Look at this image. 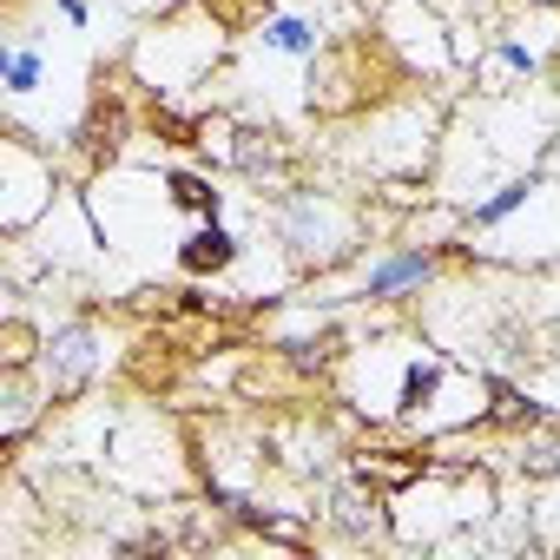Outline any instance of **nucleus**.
<instances>
[{
	"label": "nucleus",
	"mask_w": 560,
	"mask_h": 560,
	"mask_svg": "<svg viewBox=\"0 0 560 560\" xmlns=\"http://www.w3.org/2000/svg\"><path fill=\"white\" fill-rule=\"evenodd\" d=\"M264 224H270L277 250H284V264L298 277H330L363 250V211L350 198H337V191H317V185L270 191Z\"/></svg>",
	"instance_id": "nucleus-1"
},
{
	"label": "nucleus",
	"mask_w": 560,
	"mask_h": 560,
	"mask_svg": "<svg viewBox=\"0 0 560 560\" xmlns=\"http://www.w3.org/2000/svg\"><path fill=\"white\" fill-rule=\"evenodd\" d=\"M34 370H40V383H47L54 409H60V402H80V396L100 383V370H106V330H100V317H86V311H80V317L54 324V330L40 337Z\"/></svg>",
	"instance_id": "nucleus-2"
},
{
	"label": "nucleus",
	"mask_w": 560,
	"mask_h": 560,
	"mask_svg": "<svg viewBox=\"0 0 560 560\" xmlns=\"http://www.w3.org/2000/svg\"><path fill=\"white\" fill-rule=\"evenodd\" d=\"M389 501H396V494H383L370 475L343 468V475L324 481V508H317V521H324L337 540L370 547V540H389V534H396V508H389Z\"/></svg>",
	"instance_id": "nucleus-3"
},
{
	"label": "nucleus",
	"mask_w": 560,
	"mask_h": 560,
	"mask_svg": "<svg viewBox=\"0 0 560 560\" xmlns=\"http://www.w3.org/2000/svg\"><path fill=\"white\" fill-rule=\"evenodd\" d=\"M205 132L224 139V165H231L244 185H257V198L298 185V152L284 145V132H270V126H231V119H218V126L205 119L198 139H205Z\"/></svg>",
	"instance_id": "nucleus-4"
},
{
	"label": "nucleus",
	"mask_w": 560,
	"mask_h": 560,
	"mask_svg": "<svg viewBox=\"0 0 560 560\" xmlns=\"http://www.w3.org/2000/svg\"><path fill=\"white\" fill-rule=\"evenodd\" d=\"M435 277H442V244H389L357 277V298L363 304H402V298H422Z\"/></svg>",
	"instance_id": "nucleus-5"
},
{
	"label": "nucleus",
	"mask_w": 560,
	"mask_h": 560,
	"mask_svg": "<svg viewBox=\"0 0 560 560\" xmlns=\"http://www.w3.org/2000/svg\"><path fill=\"white\" fill-rule=\"evenodd\" d=\"M47 409H54V396H47L34 363H0V448L14 455L47 422Z\"/></svg>",
	"instance_id": "nucleus-6"
},
{
	"label": "nucleus",
	"mask_w": 560,
	"mask_h": 560,
	"mask_svg": "<svg viewBox=\"0 0 560 560\" xmlns=\"http://www.w3.org/2000/svg\"><path fill=\"white\" fill-rule=\"evenodd\" d=\"M475 383H481V396H488V402H481V429H488V435H514V429H534V422L553 416L547 402H534V396H527L514 376H501V370H481Z\"/></svg>",
	"instance_id": "nucleus-7"
},
{
	"label": "nucleus",
	"mask_w": 560,
	"mask_h": 560,
	"mask_svg": "<svg viewBox=\"0 0 560 560\" xmlns=\"http://www.w3.org/2000/svg\"><path fill=\"white\" fill-rule=\"evenodd\" d=\"M357 67H363V47H324V54L311 60V106H317V113H350V106L363 100Z\"/></svg>",
	"instance_id": "nucleus-8"
},
{
	"label": "nucleus",
	"mask_w": 560,
	"mask_h": 560,
	"mask_svg": "<svg viewBox=\"0 0 560 560\" xmlns=\"http://www.w3.org/2000/svg\"><path fill=\"white\" fill-rule=\"evenodd\" d=\"M237 257H244V237L224 231V218H198L185 231V244H178V270L185 277H224Z\"/></svg>",
	"instance_id": "nucleus-9"
},
{
	"label": "nucleus",
	"mask_w": 560,
	"mask_h": 560,
	"mask_svg": "<svg viewBox=\"0 0 560 560\" xmlns=\"http://www.w3.org/2000/svg\"><path fill=\"white\" fill-rule=\"evenodd\" d=\"M501 442H508L514 475H527V481H560V409H553L547 422H534V429L501 435Z\"/></svg>",
	"instance_id": "nucleus-10"
},
{
	"label": "nucleus",
	"mask_w": 560,
	"mask_h": 560,
	"mask_svg": "<svg viewBox=\"0 0 560 560\" xmlns=\"http://www.w3.org/2000/svg\"><path fill=\"white\" fill-rule=\"evenodd\" d=\"M257 40L270 54H291V60H317L330 47V34H324L317 14H270V21H257Z\"/></svg>",
	"instance_id": "nucleus-11"
},
{
	"label": "nucleus",
	"mask_w": 560,
	"mask_h": 560,
	"mask_svg": "<svg viewBox=\"0 0 560 560\" xmlns=\"http://www.w3.org/2000/svg\"><path fill=\"white\" fill-rule=\"evenodd\" d=\"M442 383H448V350H429V357H409L402 363V376H396V416H422L435 396H442Z\"/></svg>",
	"instance_id": "nucleus-12"
},
{
	"label": "nucleus",
	"mask_w": 560,
	"mask_h": 560,
	"mask_svg": "<svg viewBox=\"0 0 560 560\" xmlns=\"http://www.w3.org/2000/svg\"><path fill=\"white\" fill-rule=\"evenodd\" d=\"M165 205H172V211H191V218H224L218 178H211V172H185V165L165 172Z\"/></svg>",
	"instance_id": "nucleus-13"
},
{
	"label": "nucleus",
	"mask_w": 560,
	"mask_h": 560,
	"mask_svg": "<svg viewBox=\"0 0 560 560\" xmlns=\"http://www.w3.org/2000/svg\"><path fill=\"white\" fill-rule=\"evenodd\" d=\"M534 191H540V172H521V178L494 185L488 198H475V205H468V231H494V224H508L521 205H534Z\"/></svg>",
	"instance_id": "nucleus-14"
},
{
	"label": "nucleus",
	"mask_w": 560,
	"mask_h": 560,
	"mask_svg": "<svg viewBox=\"0 0 560 560\" xmlns=\"http://www.w3.org/2000/svg\"><path fill=\"white\" fill-rule=\"evenodd\" d=\"M237 527H250V534H264V540H284V547H311V527L298 521V514H277V508H257L250 494H237L231 508H224Z\"/></svg>",
	"instance_id": "nucleus-15"
},
{
	"label": "nucleus",
	"mask_w": 560,
	"mask_h": 560,
	"mask_svg": "<svg viewBox=\"0 0 560 560\" xmlns=\"http://www.w3.org/2000/svg\"><path fill=\"white\" fill-rule=\"evenodd\" d=\"M40 80H47V54L34 40H8V47H0V86H8V100L40 93Z\"/></svg>",
	"instance_id": "nucleus-16"
},
{
	"label": "nucleus",
	"mask_w": 560,
	"mask_h": 560,
	"mask_svg": "<svg viewBox=\"0 0 560 560\" xmlns=\"http://www.w3.org/2000/svg\"><path fill=\"white\" fill-rule=\"evenodd\" d=\"M488 60H494V67H508L514 80H534V73L547 67V60H540V54H534L527 40H514V34H494V47H488Z\"/></svg>",
	"instance_id": "nucleus-17"
},
{
	"label": "nucleus",
	"mask_w": 560,
	"mask_h": 560,
	"mask_svg": "<svg viewBox=\"0 0 560 560\" xmlns=\"http://www.w3.org/2000/svg\"><path fill=\"white\" fill-rule=\"evenodd\" d=\"M0 343H8V350H0V363H34V357H40V330H34L27 317H8Z\"/></svg>",
	"instance_id": "nucleus-18"
},
{
	"label": "nucleus",
	"mask_w": 560,
	"mask_h": 560,
	"mask_svg": "<svg viewBox=\"0 0 560 560\" xmlns=\"http://www.w3.org/2000/svg\"><path fill=\"white\" fill-rule=\"evenodd\" d=\"M54 8H60L67 27H86V21H93V0H54Z\"/></svg>",
	"instance_id": "nucleus-19"
}]
</instances>
